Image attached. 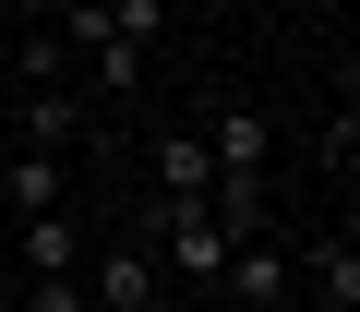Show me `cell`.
Masks as SVG:
<instances>
[{
  "label": "cell",
  "mask_w": 360,
  "mask_h": 312,
  "mask_svg": "<svg viewBox=\"0 0 360 312\" xmlns=\"http://www.w3.org/2000/svg\"><path fill=\"white\" fill-rule=\"evenodd\" d=\"M288 264H300L312 312H360V240H312V252H288Z\"/></svg>",
  "instance_id": "obj_6"
},
{
  "label": "cell",
  "mask_w": 360,
  "mask_h": 312,
  "mask_svg": "<svg viewBox=\"0 0 360 312\" xmlns=\"http://www.w3.org/2000/svg\"><path fill=\"white\" fill-rule=\"evenodd\" d=\"M0 25H37V0H0Z\"/></svg>",
  "instance_id": "obj_13"
},
{
  "label": "cell",
  "mask_w": 360,
  "mask_h": 312,
  "mask_svg": "<svg viewBox=\"0 0 360 312\" xmlns=\"http://www.w3.org/2000/svg\"><path fill=\"white\" fill-rule=\"evenodd\" d=\"M156 264H168V288H180V276H193V288H217V264H229L217 204H168V193H156Z\"/></svg>",
  "instance_id": "obj_1"
},
{
  "label": "cell",
  "mask_w": 360,
  "mask_h": 312,
  "mask_svg": "<svg viewBox=\"0 0 360 312\" xmlns=\"http://www.w3.org/2000/svg\"><path fill=\"white\" fill-rule=\"evenodd\" d=\"M25 312H96V300H84V276H37V288H25Z\"/></svg>",
  "instance_id": "obj_11"
},
{
  "label": "cell",
  "mask_w": 360,
  "mask_h": 312,
  "mask_svg": "<svg viewBox=\"0 0 360 312\" xmlns=\"http://www.w3.org/2000/svg\"><path fill=\"white\" fill-rule=\"evenodd\" d=\"M25 276H84V228H72V204H60V216H25Z\"/></svg>",
  "instance_id": "obj_8"
},
{
  "label": "cell",
  "mask_w": 360,
  "mask_h": 312,
  "mask_svg": "<svg viewBox=\"0 0 360 312\" xmlns=\"http://www.w3.org/2000/svg\"><path fill=\"white\" fill-rule=\"evenodd\" d=\"M0 48H13V25H0Z\"/></svg>",
  "instance_id": "obj_14"
},
{
  "label": "cell",
  "mask_w": 360,
  "mask_h": 312,
  "mask_svg": "<svg viewBox=\"0 0 360 312\" xmlns=\"http://www.w3.org/2000/svg\"><path fill=\"white\" fill-rule=\"evenodd\" d=\"M0 204H13V228H25V216H60V204H72V156L13 144V156H0Z\"/></svg>",
  "instance_id": "obj_5"
},
{
  "label": "cell",
  "mask_w": 360,
  "mask_h": 312,
  "mask_svg": "<svg viewBox=\"0 0 360 312\" xmlns=\"http://www.w3.org/2000/svg\"><path fill=\"white\" fill-rule=\"evenodd\" d=\"M324 169H360V108H348V96L324 108Z\"/></svg>",
  "instance_id": "obj_10"
},
{
  "label": "cell",
  "mask_w": 360,
  "mask_h": 312,
  "mask_svg": "<svg viewBox=\"0 0 360 312\" xmlns=\"http://www.w3.org/2000/svg\"><path fill=\"white\" fill-rule=\"evenodd\" d=\"M132 84H144V48H84V96L96 108H120Z\"/></svg>",
  "instance_id": "obj_9"
},
{
  "label": "cell",
  "mask_w": 360,
  "mask_h": 312,
  "mask_svg": "<svg viewBox=\"0 0 360 312\" xmlns=\"http://www.w3.org/2000/svg\"><path fill=\"white\" fill-rule=\"evenodd\" d=\"M60 13H96V0H37V25H60Z\"/></svg>",
  "instance_id": "obj_12"
},
{
  "label": "cell",
  "mask_w": 360,
  "mask_h": 312,
  "mask_svg": "<svg viewBox=\"0 0 360 312\" xmlns=\"http://www.w3.org/2000/svg\"><path fill=\"white\" fill-rule=\"evenodd\" d=\"M217 288H229L240 312H288V300H300V264H288L276 240H229V264H217Z\"/></svg>",
  "instance_id": "obj_4"
},
{
  "label": "cell",
  "mask_w": 360,
  "mask_h": 312,
  "mask_svg": "<svg viewBox=\"0 0 360 312\" xmlns=\"http://www.w3.org/2000/svg\"><path fill=\"white\" fill-rule=\"evenodd\" d=\"M144 156H156V193H168V204H205V181H217V156H205V132H156Z\"/></svg>",
  "instance_id": "obj_7"
},
{
  "label": "cell",
  "mask_w": 360,
  "mask_h": 312,
  "mask_svg": "<svg viewBox=\"0 0 360 312\" xmlns=\"http://www.w3.org/2000/svg\"><path fill=\"white\" fill-rule=\"evenodd\" d=\"M84 300H96V312H156V300H168L156 240H132V252H84Z\"/></svg>",
  "instance_id": "obj_3"
},
{
  "label": "cell",
  "mask_w": 360,
  "mask_h": 312,
  "mask_svg": "<svg viewBox=\"0 0 360 312\" xmlns=\"http://www.w3.org/2000/svg\"><path fill=\"white\" fill-rule=\"evenodd\" d=\"M0 132H13V144H37V156H72V144L96 132V96H84V84H25V108L0 120Z\"/></svg>",
  "instance_id": "obj_2"
}]
</instances>
